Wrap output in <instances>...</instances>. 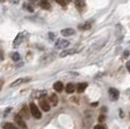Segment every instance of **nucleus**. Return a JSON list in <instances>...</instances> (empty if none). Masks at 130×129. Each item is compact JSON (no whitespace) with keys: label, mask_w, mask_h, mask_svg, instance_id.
<instances>
[{"label":"nucleus","mask_w":130,"mask_h":129,"mask_svg":"<svg viewBox=\"0 0 130 129\" xmlns=\"http://www.w3.org/2000/svg\"><path fill=\"white\" fill-rule=\"evenodd\" d=\"M11 59H13L14 62L20 61V55H18V53H13V54H11Z\"/></svg>","instance_id":"nucleus-16"},{"label":"nucleus","mask_w":130,"mask_h":129,"mask_svg":"<svg viewBox=\"0 0 130 129\" xmlns=\"http://www.w3.org/2000/svg\"><path fill=\"white\" fill-rule=\"evenodd\" d=\"M104 120H105V116H104V114H101V116H99V121L102 122V121H104Z\"/></svg>","instance_id":"nucleus-21"},{"label":"nucleus","mask_w":130,"mask_h":129,"mask_svg":"<svg viewBox=\"0 0 130 129\" xmlns=\"http://www.w3.org/2000/svg\"><path fill=\"white\" fill-rule=\"evenodd\" d=\"M2 128L4 129H18L17 126H15L14 123H11V122H5L4 126H2Z\"/></svg>","instance_id":"nucleus-13"},{"label":"nucleus","mask_w":130,"mask_h":129,"mask_svg":"<svg viewBox=\"0 0 130 129\" xmlns=\"http://www.w3.org/2000/svg\"><path fill=\"white\" fill-rule=\"evenodd\" d=\"M76 52V49H67V50H64V52L61 53V57H65L67 55H72Z\"/></svg>","instance_id":"nucleus-14"},{"label":"nucleus","mask_w":130,"mask_h":129,"mask_svg":"<svg viewBox=\"0 0 130 129\" xmlns=\"http://www.w3.org/2000/svg\"><path fill=\"white\" fill-rule=\"evenodd\" d=\"M27 81H30V78H25V79H18V80H16V81H14L13 84L10 85V86L11 87H16V86H18V85L23 84V82H27Z\"/></svg>","instance_id":"nucleus-10"},{"label":"nucleus","mask_w":130,"mask_h":129,"mask_svg":"<svg viewBox=\"0 0 130 129\" xmlns=\"http://www.w3.org/2000/svg\"><path fill=\"white\" fill-rule=\"evenodd\" d=\"M30 112H31V114L33 116V118H36V119H40L41 118L40 109H39L36 104H33V103H31V104H30Z\"/></svg>","instance_id":"nucleus-1"},{"label":"nucleus","mask_w":130,"mask_h":129,"mask_svg":"<svg viewBox=\"0 0 130 129\" xmlns=\"http://www.w3.org/2000/svg\"><path fill=\"white\" fill-rule=\"evenodd\" d=\"M94 129H105V126H103V125H97Z\"/></svg>","instance_id":"nucleus-20"},{"label":"nucleus","mask_w":130,"mask_h":129,"mask_svg":"<svg viewBox=\"0 0 130 129\" xmlns=\"http://www.w3.org/2000/svg\"><path fill=\"white\" fill-rule=\"evenodd\" d=\"M87 86H88L87 82H81V84H79L78 86H76V90H78L79 93H83L85 89L87 88Z\"/></svg>","instance_id":"nucleus-9"},{"label":"nucleus","mask_w":130,"mask_h":129,"mask_svg":"<svg viewBox=\"0 0 130 129\" xmlns=\"http://www.w3.org/2000/svg\"><path fill=\"white\" fill-rule=\"evenodd\" d=\"M128 55H129V52H126V53H124V56H126V57L128 56Z\"/></svg>","instance_id":"nucleus-23"},{"label":"nucleus","mask_w":130,"mask_h":129,"mask_svg":"<svg viewBox=\"0 0 130 129\" xmlns=\"http://www.w3.org/2000/svg\"><path fill=\"white\" fill-rule=\"evenodd\" d=\"M49 101L50 103H52V106H55V105H57V102H58V100H57V96L56 94H52L49 97Z\"/></svg>","instance_id":"nucleus-11"},{"label":"nucleus","mask_w":130,"mask_h":129,"mask_svg":"<svg viewBox=\"0 0 130 129\" xmlns=\"http://www.w3.org/2000/svg\"><path fill=\"white\" fill-rule=\"evenodd\" d=\"M74 32H75V31H74L73 29L69 27V29H64V30H62L61 33L63 34V36H65V37H69V36H73Z\"/></svg>","instance_id":"nucleus-8"},{"label":"nucleus","mask_w":130,"mask_h":129,"mask_svg":"<svg viewBox=\"0 0 130 129\" xmlns=\"http://www.w3.org/2000/svg\"><path fill=\"white\" fill-rule=\"evenodd\" d=\"M39 105H40V107L42 109V111L45 112H48L50 110V105L47 103V101L45 100V98H42V100L39 101Z\"/></svg>","instance_id":"nucleus-5"},{"label":"nucleus","mask_w":130,"mask_h":129,"mask_svg":"<svg viewBox=\"0 0 130 129\" xmlns=\"http://www.w3.org/2000/svg\"><path fill=\"white\" fill-rule=\"evenodd\" d=\"M54 89L57 91V93H61V91H63V89H64L63 84H62L61 81L55 82V84H54Z\"/></svg>","instance_id":"nucleus-7"},{"label":"nucleus","mask_w":130,"mask_h":129,"mask_svg":"<svg viewBox=\"0 0 130 129\" xmlns=\"http://www.w3.org/2000/svg\"><path fill=\"white\" fill-rule=\"evenodd\" d=\"M65 89H66V93L67 94H72L74 90H75V86H74V84H69Z\"/></svg>","instance_id":"nucleus-15"},{"label":"nucleus","mask_w":130,"mask_h":129,"mask_svg":"<svg viewBox=\"0 0 130 129\" xmlns=\"http://www.w3.org/2000/svg\"><path fill=\"white\" fill-rule=\"evenodd\" d=\"M108 95H110V98L112 101H117L118 98H119V96H120V93H119V90H118V89L110 88V89H108Z\"/></svg>","instance_id":"nucleus-3"},{"label":"nucleus","mask_w":130,"mask_h":129,"mask_svg":"<svg viewBox=\"0 0 130 129\" xmlns=\"http://www.w3.org/2000/svg\"><path fill=\"white\" fill-rule=\"evenodd\" d=\"M40 6L43 9H50V5L48 0H40Z\"/></svg>","instance_id":"nucleus-12"},{"label":"nucleus","mask_w":130,"mask_h":129,"mask_svg":"<svg viewBox=\"0 0 130 129\" xmlns=\"http://www.w3.org/2000/svg\"><path fill=\"white\" fill-rule=\"evenodd\" d=\"M5 1V0H0V2H4Z\"/></svg>","instance_id":"nucleus-25"},{"label":"nucleus","mask_w":130,"mask_h":129,"mask_svg":"<svg viewBox=\"0 0 130 129\" xmlns=\"http://www.w3.org/2000/svg\"><path fill=\"white\" fill-rule=\"evenodd\" d=\"M127 69H128V71L130 72V61H129V62H127Z\"/></svg>","instance_id":"nucleus-22"},{"label":"nucleus","mask_w":130,"mask_h":129,"mask_svg":"<svg viewBox=\"0 0 130 129\" xmlns=\"http://www.w3.org/2000/svg\"><path fill=\"white\" fill-rule=\"evenodd\" d=\"M20 114L22 117H24L25 119H29L30 118V112H29V107H26V106H24L22 110H21V112H20Z\"/></svg>","instance_id":"nucleus-6"},{"label":"nucleus","mask_w":130,"mask_h":129,"mask_svg":"<svg viewBox=\"0 0 130 129\" xmlns=\"http://www.w3.org/2000/svg\"><path fill=\"white\" fill-rule=\"evenodd\" d=\"M14 120H15V125L18 126L20 128H22V129H26L27 128L26 123H25L24 119H23V117L21 116V114H15V117H14Z\"/></svg>","instance_id":"nucleus-2"},{"label":"nucleus","mask_w":130,"mask_h":129,"mask_svg":"<svg viewBox=\"0 0 130 129\" xmlns=\"http://www.w3.org/2000/svg\"><path fill=\"white\" fill-rule=\"evenodd\" d=\"M69 1H71V0H69Z\"/></svg>","instance_id":"nucleus-26"},{"label":"nucleus","mask_w":130,"mask_h":129,"mask_svg":"<svg viewBox=\"0 0 130 129\" xmlns=\"http://www.w3.org/2000/svg\"><path fill=\"white\" fill-rule=\"evenodd\" d=\"M69 45H70L69 40H65V39H61V40H58V41L56 42L55 47H56L57 49H64V48H66Z\"/></svg>","instance_id":"nucleus-4"},{"label":"nucleus","mask_w":130,"mask_h":129,"mask_svg":"<svg viewBox=\"0 0 130 129\" xmlns=\"http://www.w3.org/2000/svg\"><path fill=\"white\" fill-rule=\"evenodd\" d=\"M56 1H57V4H59L61 6H63V7L66 6V2H65V0H56Z\"/></svg>","instance_id":"nucleus-19"},{"label":"nucleus","mask_w":130,"mask_h":129,"mask_svg":"<svg viewBox=\"0 0 130 129\" xmlns=\"http://www.w3.org/2000/svg\"><path fill=\"white\" fill-rule=\"evenodd\" d=\"M22 36H23L22 33L18 34L17 38H16V40L14 41V46H18V45H20V42H21V38H22Z\"/></svg>","instance_id":"nucleus-17"},{"label":"nucleus","mask_w":130,"mask_h":129,"mask_svg":"<svg viewBox=\"0 0 130 129\" xmlns=\"http://www.w3.org/2000/svg\"><path fill=\"white\" fill-rule=\"evenodd\" d=\"M89 27H90V24L86 23L85 25H80V26H79V29H81V30H87V29H89Z\"/></svg>","instance_id":"nucleus-18"},{"label":"nucleus","mask_w":130,"mask_h":129,"mask_svg":"<svg viewBox=\"0 0 130 129\" xmlns=\"http://www.w3.org/2000/svg\"><path fill=\"white\" fill-rule=\"evenodd\" d=\"M4 58V56H2V54H1V52H0V59H2Z\"/></svg>","instance_id":"nucleus-24"}]
</instances>
